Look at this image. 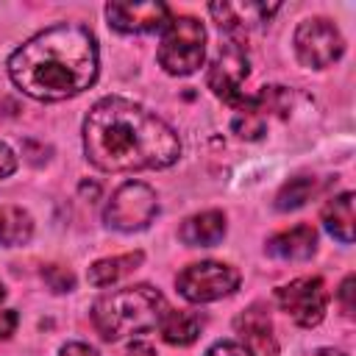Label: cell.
I'll return each instance as SVG.
<instances>
[{
  "instance_id": "1",
  "label": "cell",
  "mask_w": 356,
  "mask_h": 356,
  "mask_svg": "<svg viewBox=\"0 0 356 356\" xmlns=\"http://www.w3.org/2000/svg\"><path fill=\"white\" fill-rule=\"evenodd\" d=\"M83 150L106 172H134L170 167L181 156V142L161 117L139 103L103 97L86 114Z\"/></svg>"
},
{
  "instance_id": "2",
  "label": "cell",
  "mask_w": 356,
  "mask_h": 356,
  "mask_svg": "<svg viewBox=\"0 0 356 356\" xmlns=\"http://www.w3.org/2000/svg\"><path fill=\"white\" fill-rule=\"evenodd\" d=\"M8 75L17 89L36 100H67L95 83L97 42L83 25H53L11 53Z\"/></svg>"
},
{
  "instance_id": "3",
  "label": "cell",
  "mask_w": 356,
  "mask_h": 356,
  "mask_svg": "<svg viewBox=\"0 0 356 356\" xmlns=\"http://www.w3.org/2000/svg\"><path fill=\"white\" fill-rule=\"evenodd\" d=\"M164 312H167L164 295L147 284H136L106 292L92 306V320L106 339H122L156 328Z\"/></svg>"
},
{
  "instance_id": "4",
  "label": "cell",
  "mask_w": 356,
  "mask_h": 356,
  "mask_svg": "<svg viewBox=\"0 0 356 356\" xmlns=\"http://www.w3.org/2000/svg\"><path fill=\"white\" fill-rule=\"evenodd\" d=\"M159 64L170 75H192L206 56V31L195 17H170L161 28Z\"/></svg>"
},
{
  "instance_id": "5",
  "label": "cell",
  "mask_w": 356,
  "mask_h": 356,
  "mask_svg": "<svg viewBox=\"0 0 356 356\" xmlns=\"http://www.w3.org/2000/svg\"><path fill=\"white\" fill-rule=\"evenodd\" d=\"M175 286L186 300L209 303V300H220V298L236 292L239 273L222 261H195L178 273Z\"/></svg>"
},
{
  "instance_id": "6",
  "label": "cell",
  "mask_w": 356,
  "mask_h": 356,
  "mask_svg": "<svg viewBox=\"0 0 356 356\" xmlns=\"http://www.w3.org/2000/svg\"><path fill=\"white\" fill-rule=\"evenodd\" d=\"M292 42H295L298 61L303 67H312V70H323V67L334 64L345 50V39H342L339 28L325 17L303 19L298 25Z\"/></svg>"
},
{
  "instance_id": "7",
  "label": "cell",
  "mask_w": 356,
  "mask_h": 356,
  "mask_svg": "<svg viewBox=\"0 0 356 356\" xmlns=\"http://www.w3.org/2000/svg\"><path fill=\"white\" fill-rule=\"evenodd\" d=\"M156 214H159L156 192L147 184L128 181L111 195L103 220L117 231H142L145 225H150Z\"/></svg>"
},
{
  "instance_id": "8",
  "label": "cell",
  "mask_w": 356,
  "mask_h": 356,
  "mask_svg": "<svg viewBox=\"0 0 356 356\" xmlns=\"http://www.w3.org/2000/svg\"><path fill=\"white\" fill-rule=\"evenodd\" d=\"M275 300L300 328H314L325 317L328 289L317 275H306V278H295L278 286Z\"/></svg>"
},
{
  "instance_id": "9",
  "label": "cell",
  "mask_w": 356,
  "mask_h": 356,
  "mask_svg": "<svg viewBox=\"0 0 356 356\" xmlns=\"http://www.w3.org/2000/svg\"><path fill=\"white\" fill-rule=\"evenodd\" d=\"M245 78H248V56H245V50L239 44L220 47V53L211 61L209 75H206L209 89L239 111L248 103V97H242V81Z\"/></svg>"
},
{
  "instance_id": "10",
  "label": "cell",
  "mask_w": 356,
  "mask_h": 356,
  "mask_svg": "<svg viewBox=\"0 0 356 356\" xmlns=\"http://www.w3.org/2000/svg\"><path fill=\"white\" fill-rule=\"evenodd\" d=\"M106 17L122 33H150L167 25L170 8L164 3H108Z\"/></svg>"
},
{
  "instance_id": "11",
  "label": "cell",
  "mask_w": 356,
  "mask_h": 356,
  "mask_svg": "<svg viewBox=\"0 0 356 356\" xmlns=\"http://www.w3.org/2000/svg\"><path fill=\"white\" fill-rule=\"evenodd\" d=\"M236 331L248 342V350H256V356H275L278 353L273 320H270V314H267V309L261 303L248 306L236 317Z\"/></svg>"
},
{
  "instance_id": "12",
  "label": "cell",
  "mask_w": 356,
  "mask_h": 356,
  "mask_svg": "<svg viewBox=\"0 0 356 356\" xmlns=\"http://www.w3.org/2000/svg\"><path fill=\"white\" fill-rule=\"evenodd\" d=\"M317 250V231L312 225H295L267 239V253L284 261H303Z\"/></svg>"
},
{
  "instance_id": "13",
  "label": "cell",
  "mask_w": 356,
  "mask_h": 356,
  "mask_svg": "<svg viewBox=\"0 0 356 356\" xmlns=\"http://www.w3.org/2000/svg\"><path fill=\"white\" fill-rule=\"evenodd\" d=\"M209 11L217 17V25L225 31H248L256 22H264L270 14L278 11V6H259V3H222L209 6Z\"/></svg>"
},
{
  "instance_id": "14",
  "label": "cell",
  "mask_w": 356,
  "mask_h": 356,
  "mask_svg": "<svg viewBox=\"0 0 356 356\" xmlns=\"http://www.w3.org/2000/svg\"><path fill=\"white\" fill-rule=\"evenodd\" d=\"M181 239L189 248H211L225 236V217L222 211H200L192 214L184 225H181Z\"/></svg>"
},
{
  "instance_id": "15",
  "label": "cell",
  "mask_w": 356,
  "mask_h": 356,
  "mask_svg": "<svg viewBox=\"0 0 356 356\" xmlns=\"http://www.w3.org/2000/svg\"><path fill=\"white\" fill-rule=\"evenodd\" d=\"M203 328V317L197 312H178V309H167L161 323H159V331L164 337V342L170 345H192L197 339Z\"/></svg>"
},
{
  "instance_id": "16",
  "label": "cell",
  "mask_w": 356,
  "mask_h": 356,
  "mask_svg": "<svg viewBox=\"0 0 356 356\" xmlns=\"http://www.w3.org/2000/svg\"><path fill=\"white\" fill-rule=\"evenodd\" d=\"M323 222H325L331 236L350 245L353 242V195L342 192V195L331 197L323 209Z\"/></svg>"
},
{
  "instance_id": "17",
  "label": "cell",
  "mask_w": 356,
  "mask_h": 356,
  "mask_svg": "<svg viewBox=\"0 0 356 356\" xmlns=\"http://www.w3.org/2000/svg\"><path fill=\"white\" fill-rule=\"evenodd\" d=\"M145 253L134 250V253H122V256H111V259H100L89 267V284L95 286H111L120 278H125L128 273H134L142 264Z\"/></svg>"
},
{
  "instance_id": "18",
  "label": "cell",
  "mask_w": 356,
  "mask_h": 356,
  "mask_svg": "<svg viewBox=\"0 0 356 356\" xmlns=\"http://www.w3.org/2000/svg\"><path fill=\"white\" fill-rule=\"evenodd\" d=\"M33 236V220L19 206H3L0 209V245L17 248L25 245Z\"/></svg>"
},
{
  "instance_id": "19",
  "label": "cell",
  "mask_w": 356,
  "mask_h": 356,
  "mask_svg": "<svg viewBox=\"0 0 356 356\" xmlns=\"http://www.w3.org/2000/svg\"><path fill=\"white\" fill-rule=\"evenodd\" d=\"M317 189V181L309 178V175H298V178H289V184L281 186V192L275 195V209L281 211H289V209H298L303 206Z\"/></svg>"
},
{
  "instance_id": "20",
  "label": "cell",
  "mask_w": 356,
  "mask_h": 356,
  "mask_svg": "<svg viewBox=\"0 0 356 356\" xmlns=\"http://www.w3.org/2000/svg\"><path fill=\"white\" fill-rule=\"evenodd\" d=\"M42 275H44V281L50 284V289H56V292H70V289L75 286V278H72V273H70L67 267L50 264V267L42 270Z\"/></svg>"
},
{
  "instance_id": "21",
  "label": "cell",
  "mask_w": 356,
  "mask_h": 356,
  "mask_svg": "<svg viewBox=\"0 0 356 356\" xmlns=\"http://www.w3.org/2000/svg\"><path fill=\"white\" fill-rule=\"evenodd\" d=\"M206 356H253V353L239 342H217V345L209 348Z\"/></svg>"
},
{
  "instance_id": "22",
  "label": "cell",
  "mask_w": 356,
  "mask_h": 356,
  "mask_svg": "<svg viewBox=\"0 0 356 356\" xmlns=\"http://www.w3.org/2000/svg\"><path fill=\"white\" fill-rule=\"evenodd\" d=\"M14 170H17V156L11 153L8 145L0 142V178H8Z\"/></svg>"
},
{
  "instance_id": "23",
  "label": "cell",
  "mask_w": 356,
  "mask_h": 356,
  "mask_svg": "<svg viewBox=\"0 0 356 356\" xmlns=\"http://www.w3.org/2000/svg\"><path fill=\"white\" fill-rule=\"evenodd\" d=\"M17 323H19V317H17V312H11V309H6V312H0V339H6V337H11V334H14V328H17Z\"/></svg>"
},
{
  "instance_id": "24",
  "label": "cell",
  "mask_w": 356,
  "mask_h": 356,
  "mask_svg": "<svg viewBox=\"0 0 356 356\" xmlns=\"http://www.w3.org/2000/svg\"><path fill=\"white\" fill-rule=\"evenodd\" d=\"M58 356H97V350L83 345V342H70V345H64L58 350Z\"/></svg>"
},
{
  "instance_id": "25",
  "label": "cell",
  "mask_w": 356,
  "mask_h": 356,
  "mask_svg": "<svg viewBox=\"0 0 356 356\" xmlns=\"http://www.w3.org/2000/svg\"><path fill=\"white\" fill-rule=\"evenodd\" d=\"M353 275H348L345 281H342V286H339V298H342V303H345V312L350 314L353 312Z\"/></svg>"
},
{
  "instance_id": "26",
  "label": "cell",
  "mask_w": 356,
  "mask_h": 356,
  "mask_svg": "<svg viewBox=\"0 0 356 356\" xmlns=\"http://www.w3.org/2000/svg\"><path fill=\"white\" fill-rule=\"evenodd\" d=\"M128 353H131V356H156V350H153L147 342H131Z\"/></svg>"
},
{
  "instance_id": "27",
  "label": "cell",
  "mask_w": 356,
  "mask_h": 356,
  "mask_svg": "<svg viewBox=\"0 0 356 356\" xmlns=\"http://www.w3.org/2000/svg\"><path fill=\"white\" fill-rule=\"evenodd\" d=\"M317 356H345V353H337V350H320Z\"/></svg>"
},
{
  "instance_id": "28",
  "label": "cell",
  "mask_w": 356,
  "mask_h": 356,
  "mask_svg": "<svg viewBox=\"0 0 356 356\" xmlns=\"http://www.w3.org/2000/svg\"><path fill=\"white\" fill-rule=\"evenodd\" d=\"M3 298H6V289H3V284H0V300H3Z\"/></svg>"
}]
</instances>
